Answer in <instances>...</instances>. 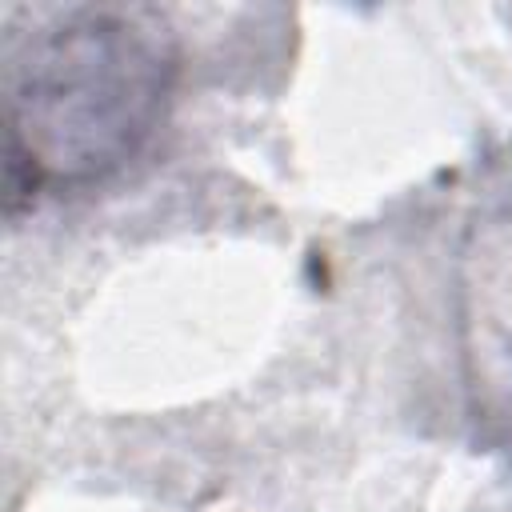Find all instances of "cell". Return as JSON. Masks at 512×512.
Listing matches in <instances>:
<instances>
[{"instance_id": "obj_1", "label": "cell", "mask_w": 512, "mask_h": 512, "mask_svg": "<svg viewBox=\"0 0 512 512\" xmlns=\"http://www.w3.org/2000/svg\"><path fill=\"white\" fill-rule=\"evenodd\" d=\"M176 40L156 8H68L4 36V200L84 188L160 128Z\"/></svg>"}]
</instances>
